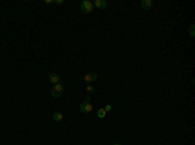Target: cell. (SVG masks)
<instances>
[{
    "label": "cell",
    "mask_w": 195,
    "mask_h": 145,
    "mask_svg": "<svg viewBox=\"0 0 195 145\" xmlns=\"http://www.w3.org/2000/svg\"><path fill=\"white\" fill-rule=\"evenodd\" d=\"M62 92H64V85H62V83H57V84H53V87H52V89H51L52 97H55V98L60 97V96L62 95Z\"/></svg>",
    "instance_id": "cell-1"
},
{
    "label": "cell",
    "mask_w": 195,
    "mask_h": 145,
    "mask_svg": "<svg viewBox=\"0 0 195 145\" xmlns=\"http://www.w3.org/2000/svg\"><path fill=\"white\" fill-rule=\"evenodd\" d=\"M92 9H94L92 1H90V0H83V1L81 3V10H82V13L88 14V13L92 12Z\"/></svg>",
    "instance_id": "cell-2"
},
{
    "label": "cell",
    "mask_w": 195,
    "mask_h": 145,
    "mask_svg": "<svg viewBox=\"0 0 195 145\" xmlns=\"http://www.w3.org/2000/svg\"><path fill=\"white\" fill-rule=\"evenodd\" d=\"M92 104H91V101H83L82 104L79 105V111L82 114H88V113H91L92 111Z\"/></svg>",
    "instance_id": "cell-3"
},
{
    "label": "cell",
    "mask_w": 195,
    "mask_h": 145,
    "mask_svg": "<svg viewBox=\"0 0 195 145\" xmlns=\"http://www.w3.org/2000/svg\"><path fill=\"white\" fill-rule=\"evenodd\" d=\"M96 79H98V74H96V72H87V74L83 77V82H85L86 84H92Z\"/></svg>",
    "instance_id": "cell-4"
},
{
    "label": "cell",
    "mask_w": 195,
    "mask_h": 145,
    "mask_svg": "<svg viewBox=\"0 0 195 145\" xmlns=\"http://www.w3.org/2000/svg\"><path fill=\"white\" fill-rule=\"evenodd\" d=\"M48 80L51 83H53V84H57V83H64V80L60 78V75L57 74V72H49Z\"/></svg>",
    "instance_id": "cell-5"
},
{
    "label": "cell",
    "mask_w": 195,
    "mask_h": 145,
    "mask_svg": "<svg viewBox=\"0 0 195 145\" xmlns=\"http://www.w3.org/2000/svg\"><path fill=\"white\" fill-rule=\"evenodd\" d=\"M92 5L96 8V9H99V10H104L107 7H108V4H107L105 0H95Z\"/></svg>",
    "instance_id": "cell-6"
},
{
    "label": "cell",
    "mask_w": 195,
    "mask_h": 145,
    "mask_svg": "<svg viewBox=\"0 0 195 145\" xmlns=\"http://www.w3.org/2000/svg\"><path fill=\"white\" fill-rule=\"evenodd\" d=\"M139 5L143 10H150L151 7H152V1H151V0H142Z\"/></svg>",
    "instance_id": "cell-7"
},
{
    "label": "cell",
    "mask_w": 195,
    "mask_h": 145,
    "mask_svg": "<svg viewBox=\"0 0 195 145\" xmlns=\"http://www.w3.org/2000/svg\"><path fill=\"white\" fill-rule=\"evenodd\" d=\"M62 118H64V115H62V113H60V111H55V113L52 114V119H53L55 122H61Z\"/></svg>",
    "instance_id": "cell-8"
},
{
    "label": "cell",
    "mask_w": 195,
    "mask_h": 145,
    "mask_svg": "<svg viewBox=\"0 0 195 145\" xmlns=\"http://www.w3.org/2000/svg\"><path fill=\"white\" fill-rule=\"evenodd\" d=\"M85 91L88 93V95H92L94 92H95V87H94L92 84H86V87H85Z\"/></svg>",
    "instance_id": "cell-9"
},
{
    "label": "cell",
    "mask_w": 195,
    "mask_h": 145,
    "mask_svg": "<svg viewBox=\"0 0 195 145\" xmlns=\"http://www.w3.org/2000/svg\"><path fill=\"white\" fill-rule=\"evenodd\" d=\"M96 114H98V117H99V118H100V119H103V118H105V115H107V111L104 110V108H100V109H99V110H98V113H96Z\"/></svg>",
    "instance_id": "cell-10"
},
{
    "label": "cell",
    "mask_w": 195,
    "mask_h": 145,
    "mask_svg": "<svg viewBox=\"0 0 195 145\" xmlns=\"http://www.w3.org/2000/svg\"><path fill=\"white\" fill-rule=\"evenodd\" d=\"M189 35L191 36V38H194L195 36V25H190L189 26Z\"/></svg>",
    "instance_id": "cell-11"
},
{
    "label": "cell",
    "mask_w": 195,
    "mask_h": 145,
    "mask_svg": "<svg viewBox=\"0 0 195 145\" xmlns=\"http://www.w3.org/2000/svg\"><path fill=\"white\" fill-rule=\"evenodd\" d=\"M104 110H105L107 113H108V111H111V110H112V105H109V104H107V105L104 106Z\"/></svg>",
    "instance_id": "cell-12"
},
{
    "label": "cell",
    "mask_w": 195,
    "mask_h": 145,
    "mask_svg": "<svg viewBox=\"0 0 195 145\" xmlns=\"http://www.w3.org/2000/svg\"><path fill=\"white\" fill-rule=\"evenodd\" d=\"M53 3L55 4H57V5H61V4H64V0H53Z\"/></svg>",
    "instance_id": "cell-13"
},
{
    "label": "cell",
    "mask_w": 195,
    "mask_h": 145,
    "mask_svg": "<svg viewBox=\"0 0 195 145\" xmlns=\"http://www.w3.org/2000/svg\"><path fill=\"white\" fill-rule=\"evenodd\" d=\"M44 3H46V4H51V3H53V0H46Z\"/></svg>",
    "instance_id": "cell-14"
},
{
    "label": "cell",
    "mask_w": 195,
    "mask_h": 145,
    "mask_svg": "<svg viewBox=\"0 0 195 145\" xmlns=\"http://www.w3.org/2000/svg\"><path fill=\"white\" fill-rule=\"evenodd\" d=\"M113 145H121V144H120V142H114Z\"/></svg>",
    "instance_id": "cell-15"
}]
</instances>
